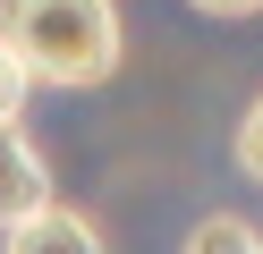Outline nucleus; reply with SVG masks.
<instances>
[{"mask_svg":"<svg viewBox=\"0 0 263 254\" xmlns=\"http://www.w3.org/2000/svg\"><path fill=\"white\" fill-rule=\"evenodd\" d=\"M0 43L51 93H93L119 76V0H0Z\"/></svg>","mask_w":263,"mask_h":254,"instance_id":"f257e3e1","label":"nucleus"},{"mask_svg":"<svg viewBox=\"0 0 263 254\" xmlns=\"http://www.w3.org/2000/svg\"><path fill=\"white\" fill-rule=\"evenodd\" d=\"M43 203H60L51 195V161H43V144L26 127H0V237L17 229V220H34Z\"/></svg>","mask_w":263,"mask_h":254,"instance_id":"f03ea898","label":"nucleus"},{"mask_svg":"<svg viewBox=\"0 0 263 254\" xmlns=\"http://www.w3.org/2000/svg\"><path fill=\"white\" fill-rule=\"evenodd\" d=\"M0 254H110V246H102V229H93V212L43 203L34 220H17V229L0 237Z\"/></svg>","mask_w":263,"mask_h":254,"instance_id":"7ed1b4c3","label":"nucleus"},{"mask_svg":"<svg viewBox=\"0 0 263 254\" xmlns=\"http://www.w3.org/2000/svg\"><path fill=\"white\" fill-rule=\"evenodd\" d=\"M178 254H263V229H255L246 212H204Z\"/></svg>","mask_w":263,"mask_h":254,"instance_id":"20e7f679","label":"nucleus"},{"mask_svg":"<svg viewBox=\"0 0 263 254\" xmlns=\"http://www.w3.org/2000/svg\"><path fill=\"white\" fill-rule=\"evenodd\" d=\"M26 93H34V76H26L17 51L0 43V127H17V119H26Z\"/></svg>","mask_w":263,"mask_h":254,"instance_id":"39448f33","label":"nucleus"},{"mask_svg":"<svg viewBox=\"0 0 263 254\" xmlns=\"http://www.w3.org/2000/svg\"><path fill=\"white\" fill-rule=\"evenodd\" d=\"M229 152H238V169L263 186V93L246 102V119H238V135H229Z\"/></svg>","mask_w":263,"mask_h":254,"instance_id":"423d86ee","label":"nucleus"},{"mask_svg":"<svg viewBox=\"0 0 263 254\" xmlns=\"http://www.w3.org/2000/svg\"><path fill=\"white\" fill-rule=\"evenodd\" d=\"M195 17H221V26H238V17H263V0H187Z\"/></svg>","mask_w":263,"mask_h":254,"instance_id":"0eeeda50","label":"nucleus"}]
</instances>
